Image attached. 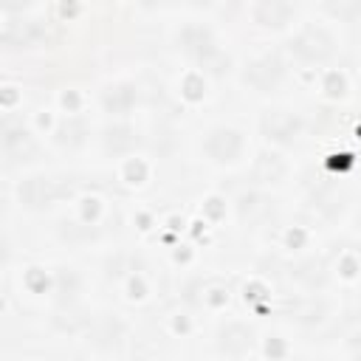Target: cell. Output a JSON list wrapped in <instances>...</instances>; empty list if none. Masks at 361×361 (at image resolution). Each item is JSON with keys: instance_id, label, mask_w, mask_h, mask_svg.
<instances>
[{"instance_id": "obj_1", "label": "cell", "mask_w": 361, "mask_h": 361, "mask_svg": "<svg viewBox=\"0 0 361 361\" xmlns=\"http://www.w3.org/2000/svg\"><path fill=\"white\" fill-rule=\"evenodd\" d=\"M290 54L299 59V62H307V65H319V62H327L333 54H336V39L327 28L322 25H305L293 39H290Z\"/></svg>"}, {"instance_id": "obj_2", "label": "cell", "mask_w": 361, "mask_h": 361, "mask_svg": "<svg viewBox=\"0 0 361 361\" xmlns=\"http://www.w3.org/2000/svg\"><path fill=\"white\" fill-rule=\"evenodd\" d=\"M282 76H285V65H282V59H279L276 54H265V56L254 59V62L245 68V73H243L245 85H251V87L259 90V93L274 90V87L282 82Z\"/></svg>"}, {"instance_id": "obj_3", "label": "cell", "mask_w": 361, "mask_h": 361, "mask_svg": "<svg viewBox=\"0 0 361 361\" xmlns=\"http://www.w3.org/2000/svg\"><path fill=\"white\" fill-rule=\"evenodd\" d=\"M180 48H183L192 59H197V62H203V65H212V62L220 59V48H217V42H214L212 31H209V28H200V25H189V28L180 34Z\"/></svg>"}, {"instance_id": "obj_4", "label": "cell", "mask_w": 361, "mask_h": 361, "mask_svg": "<svg viewBox=\"0 0 361 361\" xmlns=\"http://www.w3.org/2000/svg\"><path fill=\"white\" fill-rule=\"evenodd\" d=\"M203 149H206L214 161L231 164V161H237V155H240V149H243V138H240V133L231 130V127H217V130H212V133L206 135Z\"/></svg>"}, {"instance_id": "obj_5", "label": "cell", "mask_w": 361, "mask_h": 361, "mask_svg": "<svg viewBox=\"0 0 361 361\" xmlns=\"http://www.w3.org/2000/svg\"><path fill=\"white\" fill-rule=\"evenodd\" d=\"M59 195L62 189L51 178H28L20 183V203L28 209H48Z\"/></svg>"}, {"instance_id": "obj_6", "label": "cell", "mask_w": 361, "mask_h": 361, "mask_svg": "<svg viewBox=\"0 0 361 361\" xmlns=\"http://www.w3.org/2000/svg\"><path fill=\"white\" fill-rule=\"evenodd\" d=\"M45 37L39 20H20V23H8L3 31V42L6 48H34L39 45Z\"/></svg>"}, {"instance_id": "obj_7", "label": "cell", "mask_w": 361, "mask_h": 361, "mask_svg": "<svg viewBox=\"0 0 361 361\" xmlns=\"http://www.w3.org/2000/svg\"><path fill=\"white\" fill-rule=\"evenodd\" d=\"M302 130V121L288 110H271L262 118V133L274 141H293Z\"/></svg>"}, {"instance_id": "obj_8", "label": "cell", "mask_w": 361, "mask_h": 361, "mask_svg": "<svg viewBox=\"0 0 361 361\" xmlns=\"http://www.w3.org/2000/svg\"><path fill=\"white\" fill-rule=\"evenodd\" d=\"M254 20L262 28H285L293 20V6L288 0H259L254 6Z\"/></svg>"}, {"instance_id": "obj_9", "label": "cell", "mask_w": 361, "mask_h": 361, "mask_svg": "<svg viewBox=\"0 0 361 361\" xmlns=\"http://www.w3.org/2000/svg\"><path fill=\"white\" fill-rule=\"evenodd\" d=\"M3 152H6L8 161H31V155L37 152V144H34L28 130L6 127V133H3Z\"/></svg>"}, {"instance_id": "obj_10", "label": "cell", "mask_w": 361, "mask_h": 361, "mask_svg": "<svg viewBox=\"0 0 361 361\" xmlns=\"http://www.w3.org/2000/svg\"><path fill=\"white\" fill-rule=\"evenodd\" d=\"M217 344H220V350L226 355H243L251 347V330L245 324H226L220 330Z\"/></svg>"}, {"instance_id": "obj_11", "label": "cell", "mask_w": 361, "mask_h": 361, "mask_svg": "<svg viewBox=\"0 0 361 361\" xmlns=\"http://www.w3.org/2000/svg\"><path fill=\"white\" fill-rule=\"evenodd\" d=\"M102 102L110 113H127L135 102V87L133 85H113L102 93Z\"/></svg>"}, {"instance_id": "obj_12", "label": "cell", "mask_w": 361, "mask_h": 361, "mask_svg": "<svg viewBox=\"0 0 361 361\" xmlns=\"http://www.w3.org/2000/svg\"><path fill=\"white\" fill-rule=\"evenodd\" d=\"M324 11L336 20H355L361 14V0H324Z\"/></svg>"}, {"instance_id": "obj_13", "label": "cell", "mask_w": 361, "mask_h": 361, "mask_svg": "<svg viewBox=\"0 0 361 361\" xmlns=\"http://www.w3.org/2000/svg\"><path fill=\"white\" fill-rule=\"evenodd\" d=\"M133 144H135V138H133L130 127H110L107 130V147L110 149H127Z\"/></svg>"}, {"instance_id": "obj_14", "label": "cell", "mask_w": 361, "mask_h": 361, "mask_svg": "<svg viewBox=\"0 0 361 361\" xmlns=\"http://www.w3.org/2000/svg\"><path fill=\"white\" fill-rule=\"evenodd\" d=\"M28 6V0H3V8L8 11V14H14V11H23Z\"/></svg>"}]
</instances>
